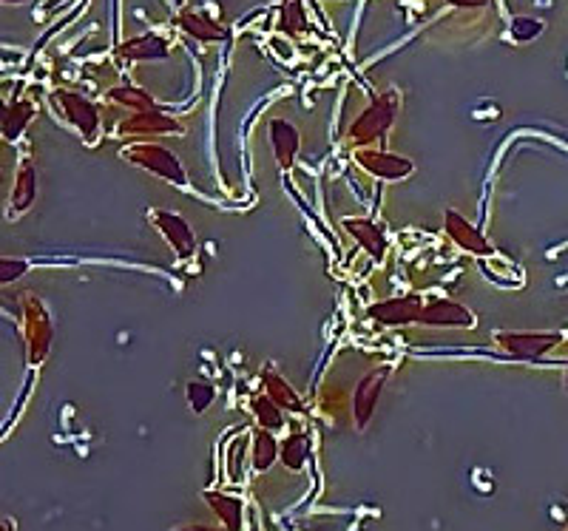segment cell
I'll use <instances>...</instances> for the list:
<instances>
[{
    "instance_id": "obj_1",
    "label": "cell",
    "mask_w": 568,
    "mask_h": 531,
    "mask_svg": "<svg viewBox=\"0 0 568 531\" xmlns=\"http://www.w3.org/2000/svg\"><path fill=\"white\" fill-rule=\"evenodd\" d=\"M398 106H401V100H398L395 91L381 94L373 106L367 108V111L355 120L353 128H350V140H353L355 145H370V142L384 140L387 131L392 128V123H395Z\"/></svg>"
},
{
    "instance_id": "obj_2",
    "label": "cell",
    "mask_w": 568,
    "mask_h": 531,
    "mask_svg": "<svg viewBox=\"0 0 568 531\" xmlns=\"http://www.w3.org/2000/svg\"><path fill=\"white\" fill-rule=\"evenodd\" d=\"M123 157L134 165H140L145 171L157 174V177L168 179L174 185H188V177H185V168L182 162L162 145H154V142H140V145H131L125 148Z\"/></svg>"
},
{
    "instance_id": "obj_3",
    "label": "cell",
    "mask_w": 568,
    "mask_h": 531,
    "mask_svg": "<svg viewBox=\"0 0 568 531\" xmlns=\"http://www.w3.org/2000/svg\"><path fill=\"white\" fill-rule=\"evenodd\" d=\"M23 316H26V355H29V364H40L49 353V344H52L49 313L35 296H23Z\"/></svg>"
},
{
    "instance_id": "obj_4",
    "label": "cell",
    "mask_w": 568,
    "mask_h": 531,
    "mask_svg": "<svg viewBox=\"0 0 568 531\" xmlns=\"http://www.w3.org/2000/svg\"><path fill=\"white\" fill-rule=\"evenodd\" d=\"M495 341L506 355L532 361V358H543L551 347H557L563 336L560 333H497Z\"/></svg>"
},
{
    "instance_id": "obj_5",
    "label": "cell",
    "mask_w": 568,
    "mask_h": 531,
    "mask_svg": "<svg viewBox=\"0 0 568 531\" xmlns=\"http://www.w3.org/2000/svg\"><path fill=\"white\" fill-rule=\"evenodd\" d=\"M54 106H60L63 117L69 120L86 140H94L97 137V128H100V114L97 108L91 106L86 97L74 94V91H54Z\"/></svg>"
},
{
    "instance_id": "obj_6",
    "label": "cell",
    "mask_w": 568,
    "mask_h": 531,
    "mask_svg": "<svg viewBox=\"0 0 568 531\" xmlns=\"http://www.w3.org/2000/svg\"><path fill=\"white\" fill-rule=\"evenodd\" d=\"M387 375H390V367H378V370L367 372V375L361 378L358 390H355L353 415H355V424L361 426V429L370 424V418H373L378 395H381L384 384H387Z\"/></svg>"
},
{
    "instance_id": "obj_7",
    "label": "cell",
    "mask_w": 568,
    "mask_h": 531,
    "mask_svg": "<svg viewBox=\"0 0 568 531\" xmlns=\"http://www.w3.org/2000/svg\"><path fill=\"white\" fill-rule=\"evenodd\" d=\"M154 225L160 228L162 236L168 239V245L177 250L179 259H188V256H194L196 250V242H194V231L188 228V222L179 216V213H171V211H154Z\"/></svg>"
},
{
    "instance_id": "obj_8",
    "label": "cell",
    "mask_w": 568,
    "mask_h": 531,
    "mask_svg": "<svg viewBox=\"0 0 568 531\" xmlns=\"http://www.w3.org/2000/svg\"><path fill=\"white\" fill-rule=\"evenodd\" d=\"M358 165L373 174L378 179H404L412 174V162L404 160V157H395V154H384V151H358L355 154Z\"/></svg>"
},
{
    "instance_id": "obj_9",
    "label": "cell",
    "mask_w": 568,
    "mask_h": 531,
    "mask_svg": "<svg viewBox=\"0 0 568 531\" xmlns=\"http://www.w3.org/2000/svg\"><path fill=\"white\" fill-rule=\"evenodd\" d=\"M421 324H432V327H475V316H472L463 304L435 299L424 304Z\"/></svg>"
},
{
    "instance_id": "obj_10",
    "label": "cell",
    "mask_w": 568,
    "mask_h": 531,
    "mask_svg": "<svg viewBox=\"0 0 568 531\" xmlns=\"http://www.w3.org/2000/svg\"><path fill=\"white\" fill-rule=\"evenodd\" d=\"M421 310H424V301L418 296H404V299H390L378 301L373 310V319L381 324H412V321H421Z\"/></svg>"
},
{
    "instance_id": "obj_11",
    "label": "cell",
    "mask_w": 568,
    "mask_h": 531,
    "mask_svg": "<svg viewBox=\"0 0 568 531\" xmlns=\"http://www.w3.org/2000/svg\"><path fill=\"white\" fill-rule=\"evenodd\" d=\"M446 233L449 239L466 253H475V256H492V245L480 236L458 211H446Z\"/></svg>"
},
{
    "instance_id": "obj_12",
    "label": "cell",
    "mask_w": 568,
    "mask_h": 531,
    "mask_svg": "<svg viewBox=\"0 0 568 531\" xmlns=\"http://www.w3.org/2000/svg\"><path fill=\"white\" fill-rule=\"evenodd\" d=\"M123 134H142V137H154V134H182V125L171 117H165L160 111H142L123 120Z\"/></svg>"
},
{
    "instance_id": "obj_13",
    "label": "cell",
    "mask_w": 568,
    "mask_h": 531,
    "mask_svg": "<svg viewBox=\"0 0 568 531\" xmlns=\"http://www.w3.org/2000/svg\"><path fill=\"white\" fill-rule=\"evenodd\" d=\"M270 142H273L279 168H290L296 154H299V131L284 120H273L270 123Z\"/></svg>"
},
{
    "instance_id": "obj_14",
    "label": "cell",
    "mask_w": 568,
    "mask_h": 531,
    "mask_svg": "<svg viewBox=\"0 0 568 531\" xmlns=\"http://www.w3.org/2000/svg\"><path fill=\"white\" fill-rule=\"evenodd\" d=\"M344 231L353 233L355 242H361V248L367 250L373 259H384V253H387V239H384V233L381 228H375V222L370 219H344Z\"/></svg>"
},
{
    "instance_id": "obj_15",
    "label": "cell",
    "mask_w": 568,
    "mask_h": 531,
    "mask_svg": "<svg viewBox=\"0 0 568 531\" xmlns=\"http://www.w3.org/2000/svg\"><path fill=\"white\" fill-rule=\"evenodd\" d=\"M120 57H125V60H165L168 57V43L160 35L131 37L120 46Z\"/></svg>"
},
{
    "instance_id": "obj_16",
    "label": "cell",
    "mask_w": 568,
    "mask_h": 531,
    "mask_svg": "<svg viewBox=\"0 0 568 531\" xmlns=\"http://www.w3.org/2000/svg\"><path fill=\"white\" fill-rule=\"evenodd\" d=\"M205 503L225 523V531H242V500L222 492H205Z\"/></svg>"
},
{
    "instance_id": "obj_17",
    "label": "cell",
    "mask_w": 568,
    "mask_h": 531,
    "mask_svg": "<svg viewBox=\"0 0 568 531\" xmlns=\"http://www.w3.org/2000/svg\"><path fill=\"white\" fill-rule=\"evenodd\" d=\"M37 196V171L35 165L23 162V168L18 171V179H15V188H12V211L23 213L29 211L35 205Z\"/></svg>"
},
{
    "instance_id": "obj_18",
    "label": "cell",
    "mask_w": 568,
    "mask_h": 531,
    "mask_svg": "<svg viewBox=\"0 0 568 531\" xmlns=\"http://www.w3.org/2000/svg\"><path fill=\"white\" fill-rule=\"evenodd\" d=\"M179 26H182V32H188L196 40H205V43L228 37V32L216 20H211L208 15H199V12H182L179 15Z\"/></svg>"
},
{
    "instance_id": "obj_19",
    "label": "cell",
    "mask_w": 568,
    "mask_h": 531,
    "mask_svg": "<svg viewBox=\"0 0 568 531\" xmlns=\"http://www.w3.org/2000/svg\"><path fill=\"white\" fill-rule=\"evenodd\" d=\"M32 117H35V106H32L29 100H20V103H15L12 108H6V117H3V123H0V134L9 142H15L20 134L26 131V125H29Z\"/></svg>"
},
{
    "instance_id": "obj_20",
    "label": "cell",
    "mask_w": 568,
    "mask_h": 531,
    "mask_svg": "<svg viewBox=\"0 0 568 531\" xmlns=\"http://www.w3.org/2000/svg\"><path fill=\"white\" fill-rule=\"evenodd\" d=\"M279 458H282V463L290 472H302L304 463L310 458V441H307V435L296 432V435L284 438V443H279Z\"/></svg>"
},
{
    "instance_id": "obj_21",
    "label": "cell",
    "mask_w": 568,
    "mask_h": 531,
    "mask_svg": "<svg viewBox=\"0 0 568 531\" xmlns=\"http://www.w3.org/2000/svg\"><path fill=\"white\" fill-rule=\"evenodd\" d=\"M250 458H253V469L256 472H267L276 458H279V443L276 438L267 432V429H259L256 435H253V452H250Z\"/></svg>"
},
{
    "instance_id": "obj_22",
    "label": "cell",
    "mask_w": 568,
    "mask_h": 531,
    "mask_svg": "<svg viewBox=\"0 0 568 531\" xmlns=\"http://www.w3.org/2000/svg\"><path fill=\"white\" fill-rule=\"evenodd\" d=\"M265 387H267V398L276 404V407H284L290 409V412H302V401H299V395L290 390L287 384H284V378H279L276 372H265Z\"/></svg>"
},
{
    "instance_id": "obj_23",
    "label": "cell",
    "mask_w": 568,
    "mask_h": 531,
    "mask_svg": "<svg viewBox=\"0 0 568 531\" xmlns=\"http://www.w3.org/2000/svg\"><path fill=\"white\" fill-rule=\"evenodd\" d=\"M279 29L290 37L307 32V15H304L302 0H284L282 12H279Z\"/></svg>"
},
{
    "instance_id": "obj_24",
    "label": "cell",
    "mask_w": 568,
    "mask_h": 531,
    "mask_svg": "<svg viewBox=\"0 0 568 531\" xmlns=\"http://www.w3.org/2000/svg\"><path fill=\"white\" fill-rule=\"evenodd\" d=\"M108 100L117 103V106L134 108L137 114H142V111H157V108H154V100L140 89H111L108 91Z\"/></svg>"
},
{
    "instance_id": "obj_25",
    "label": "cell",
    "mask_w": 568,
    "mask_h": 531,
    "mask_svg": "<svg viewBox=\"0 0 568 531\" xmlns=\"http://www.w3.org/2000/svg\"><path fill=\"white\" fill-rule=\"evenodd\" d=\"M253 412H256L259 424H262V429H267V432H276V429H282L284 426L282 409L276 407L267 395L265 398H256V401H253Z\"/></svg>"
},
{
    "instance_id": "obj_26",
    "label": "cell",
    "mask_w": 568,
    "mask_h": 531,
    "mask_svg": "<svg viewBox=\"0 0 568 531\" xmlns=\"http://www.w3.org/2000/svg\"><path fill=\"white\" fill-rule=\"evenodd\" d=\"M213 387L211 384H205V381H194V384H188V404L194 412H205V409L211 407L213 401Z\"/></svg>"
},
{
    "instance_id": "obj_27",
    "label": "cell",
    "mask_w": 568,
    "mask_h": 531,
    "mask_svg": "<svg viewBox=\"0 0 568 531\" xmlns=\"http://www.w3.org/2000/svg\"><path fill=\"white\" fill-rule=\"evenodd\" d=\"M29 262L26 259H9V256H0V284L18 282L20 276H26Z\"/></svg>"
},
{
    "instance_id": "obj_28",
    "label": "cell",
    "mask_w": 568,
    "mask_h": 531,
    "mask_svg": "<svg viewBox=\"0 0 568 531\" xmlns=\"http://www.w3.org/2000/svg\"><path fill=\"white\" fill-rule=\"evenodd\" d=\"M543 32V23L534 18H515L512 20V37L517 43H526V40H534V37Z\"/></svg>"
},
{
    "instance_id": "obj_29",
    "label": "cell",
    "mask_w": 568,
    "mask_h": 531,
    "mask_svg": "<svg viewBox=\"0 0 568 531\" xmlns=\"http://www.w3.org/2000/svg\"><path fill=\"white\" fill-rule=\"evenodd\" d=\"M446 3H452L458 9H480V6H486V0H446Z\"/></svg>"
},
{
    "instance_id": "obj_30",
    "label": "cell",
    "mask_w": 568,
    "mask_h": 531,
    "mask_svg": "<svg viewBox=\"0 0 568 531\" xmlns=\"http://www.w3.org/2000/svg\"><path fill=\"white\" fill-rule=\"evenodd\" d=\"M177 531H222V529H213V526H182Z\"/></svg>"
},
{
    "instance_id": "obj_31",
    "label": "cell",
    "mask_w": 568,
    "mask_h": 531,
    "mask_svg": "<svg viewBox=\"0 0 568 531\" xmlns=\"http://www.w3.org/2000/svg\"><path fill=\"white\" fill-rule=\"evenodd\" d=\"M0 531H18L15 529V520H3V523H0Z\"/></svg>"
},
{
    "instance_id": "obj_32",
    "label": "cell",
    "mask_w": 568,
    "mask_h": 531,
    "mask_svg": "<svg viewBox=\"0 0 568 531\" xmlns=\"http://www.w3.org/2000/svg\"><path fill=\"white\" fill-rule=\"evenodd\" d=\"M3 117H6V106H3V100H0V123H3Z\"/></svg>"
},
{
    "instance_id": "obj_33",
    "label": "cell",
    "mask_w": 568,
    "mask_h": 531,
    "mask_svg": "<svg viewBox=\"0 0 568 531\" xmlns=\"http://www.w3.org/2000/svg\"><path fill=\"white\" fill-rule=\"evenodd\" d=\"M0 3H26V0H0Z\"/></svg>"
},
{
    "instance_id": "obj_34",
    "label": "cell",
    "mask_w": 568,
    "mask_h": 531,
    "mask_svg": "<svg viewBox=\"0 0 568 531\" xmlns=\"http://www.w3.org/2000/svg\"><path fill=\"white\" fill-rule=\"evenodd\" d=\"M566 531H568V526H566Z\"/></svg>"
},
{
    "instance_id": "obj_35",
    "label": "cell",
    "mask_w": 568,
    "mask_h": 531,
    "mask_svg": "<svg viewBox=\"0 0 568 531\" xmlns=\"http://www.w3.org/2000/svg\"><path fill=\"white\" fill-rule=\"evenodd\" d=\"M566 378H568V375H566Z\"/></svg>"
}]
</instances>
